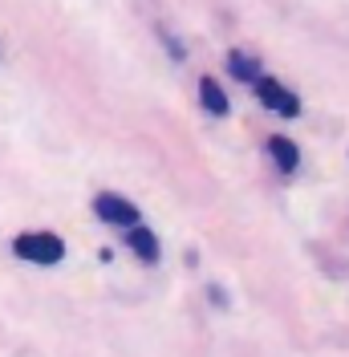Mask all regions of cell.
Here are the masks:
<instances>
[{
  "mask_svg": "<svg viewBox=\"0 0 349 357\" xmlns=\"http://www.w3.org/2000/svg\"><path fill=\"white\" fill-rule=\"evenodd\" d=\"M199 102L207 106V114H216V118H223V114L232 110V106H228V93H223L219 82H211V77H203V82H199Z\"/></svg>",
  "mask_w": 349,
  "mask_h": 357,
  "instance_id": "5",
  "label": "cell"
},
{
  "mask_svg": "<svg viewBox=\"0 0 349 357\" xmlns=\"http://www.w3.org/2000/svg\"><path fill=\"white\" fill-rule=\"evenodd\" d=\"M228 73H232V77H240V82H248V86H252V82L260 77V66H256V61H252L248 53H240V49H236V53H228Z\"/></svg>",
  "mask_w": 349,
  "mask_h": 357,
  "instance_id": "7",
  "label": "cell"
},
{
  "mask_svg": "<svg viewBox=\"0 0 349 357\" xmlns=\"http://www.w3.org/2000/svg\"><path fill=\"white\" fill-rule=\"evenodd\" d=\"M268 155H272V162L281 167L284 175H292L297 171V162H301V155H297V146H292V138H268Z\"/></svg>",
  "mask_w": 349,
  "mask_h": 357,
  "instance_id": "4",
  "label": "cell"
},
{
  "mask_svg": "<svg viewBox=\"0 0 349 357\" xmlns=\"http://www.w3.org/2000/svg\"><path fill=\"white\" fill-rule=\"evenodd\" d=\"M252 86H256L260 102H264V106H268L272 114H281V118H297V114H301V98H297L292 89H284L276 77H264V73H260Z\"/></svg>",
  "mask_w": 349,
  "mask_h": 357,
  "instance_id": "2",
  "label": "cell"
},
{
  "mask_svg": "<svg viewBox=\"0 0 349 357\" xmlns=\"http://www.w3.org/2000/svg\"><path fill=\"white\" fill-rule=\"evenodd\" d=\"M13 252L29 260V264H57L61 256H66V244H61V236H53V231H24L13 240Z\"/></svg>",
  "mask_w": 349,
  "mask_h": 357,
  "instance_id": "1",
  "label": "cell"
},
{
  "mask_svg": "<svg viewBox=\"0 0 349 357\" xmlns=\"http://www.w3.org/2000/svg\"><path fill=\"white\" fill-rule=\"evenodd\" d=\"M126 244H131V252H134V256H142L147 264L158 260V240H154V231H147V227H131Z\"/></svg>",
  "mask_w": 349,
  "mask_h": 357,
  "instance_id": "6",
  "label": "cell"
},
{
  "mask_svg": "<svg viewBox=\"0 0 349 357\" xmlns=\"http://www.w3.org/2000/svg\"><path fill=\"white\" fill-rule=\"evenodd\" d=\"M94 211L102 223H114V227H138V207H134L126 195H114V191H102L94 199Z\"/></svg>",
  "mask_w": 349,
  "mask_h": 357,
  "instance_id": "3",
  "label": "cell"
}]
</instances>
